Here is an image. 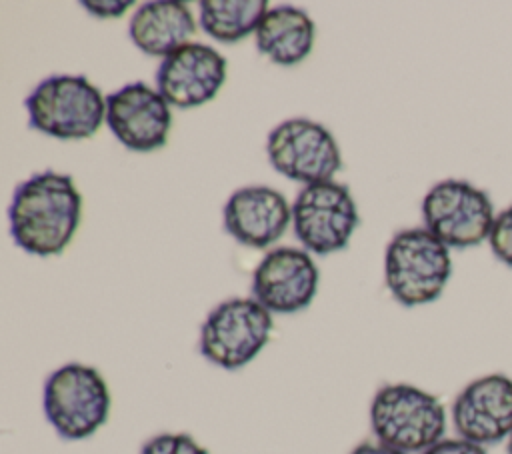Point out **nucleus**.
Returning a JSON list of instances; mask_svg holds the SVG:
<instances>
[{"label": "nucleus", "mask_w": 512, "mask_h": 454, "mask_svg": "<svg viewBox=\"0 0 512 454\" xmlns=\"http://www.w3.org/2000/svg\"><path fill=\"white\" fill-rule=\"evenodd\" d=\"M370 428L380 444L400 452H424L442 440L446 410L430 392L412 384H386L370 404Z\"/></svg>", "instance_id": "4"}, {"label": "nucleus", "mask_w": 512, "mask_h": 454, "mask_svg": "<svg viewBox=\"0 0 512 454\" xmlns=\"http://www.w3.org/2000/svg\"><path fill=\"white\" fill-rule=\"evenodd\" d=\"M266 154L276 172L304 186L330 182L342 168L336 138L322 124L308 118L280 122L268 134Z\"/></svg>", "instance_id": "9"}, {"label": "nucleus", "mask_w": 512, "mask_h": 454, "mask_svg": "<svg viewBox=\"0 0 512 454\" xmlns=\"http://www.w3.org/2000/svg\"><path fill=\"white\" fill-rule=\"evenodd\" d=\"M292 222V206L286 196L270 186H244L224 204V228L248 248L272 246Z\"/></svg>", "instance_id": "14"}, {"label": "nucleus", "mask_w": 512, "mask_h": 454, "mask_svg": "<svg viewBox=\"0 0 512 454\" xmlns=\"http://www.w3.org/2000/svg\"><path fill=\"white\" fill-rule=\"evenodd\" d=\"M318 268L308 252L274 248L252 274V296L272 314H294L310 306L318 290Z\"/></svg>", "instance_id": "11"}, {"label": "nucleus", "mask_w": 512, "mask_h": 454, "mask_svg": "<svg viewBox=\"0 0 512 454\" xmlns=\"http://www.w3.org/2000/svg\"><path fill=\"white\" fill-rule=\"evenodd\" d=\"M82 220V196L72 176L54 170L20 182L8 206L10 234L34 256H56L72 242Z\"/></svg>", "instance_id": "1"}, {"label": "nucleus", "mask_w": 512, "mask_h": 454, "mask_svg": "<svg viewBox=\"0 0 512 454\" xmlns=\"http://www.w3.org/2000/svg\"><path fill=\"white\" fill-rule=\"evenodd\" d=\"M196 32L190 8L178 0H152L138 6L128 24V36L148 56L166 58L188 44Z\"/></svg>", "instance_id": "15"}, {"label": "nucleus", "mask_w": 512, "mask_h": 454, "mask_svg": "<svg viewBox=\"0 0 512 454\" xmlns=\"http://www.w3.org/2000/svg\"><path fill=\"white\" fill-rule=\"evenodd\" d=\"M200 26L214 40L234 44L256 32L268 2L264 0H202Z\"/></svg>", "instance_id": "17"}, {"label": "nucleus", "mask_w": 512, "mask_h": 454, "mask_svg": "<svg viewBox=\"0 0 512 454\" xmlns=\"http://www.w3.org/2000/svg\"><path fill=\"white\" fill-rule=\"evenodd\" d=\"M274 322L254 298H228L214 306L200 326L198 350L214 366L238 370L270 340Z\"/></svg>", "instance_id": "6"}, {"label": "nucleus", "mask_w": 512, "mask_h": 454, "mask_svg": "<svg viewBox=\"0 0 512 454\" xmlns=\"http://www.w3.org/2000/svg\"><path fill=\"white\" fill-rule=\"evenodd\" d=\"M358 224L360 216L348 186L334 180L304 186L292 204L296 238L320 256L344 250Z\"/></svg>", "instance_id": "8"}, {"label": "nucleus", "mask_w": 512, "mask_h": 454, "mask_svg": "<svg viewBox=\"0 0 512 454\" xmlns=\"http://www.w3.org/2000/svg\"><path fill=\"white\" fill-rule=\"evenodd\" d=\"M488 242L494 256L512 268V204L496 214Z\"/></svg>", "instance_id": "19"}, {"label": "nucleus", "mask_w": 512, "mask_h": 454, "mask_svg": "<svg viewBox=\"0 0 512 454\" xmlns=\"http://www.w3.org/2000/svg\"><path fill=\"white\" fill-rule=\"evenodd\" d=\"M452 276L450 248L426 228L400 230L384 254V278L390 294L402 306L434 302Z\"/></svg>", "instance_id": "3"}, {"label": "nucleus", "mask_w": 512, "mask_h": 454, "mask_svg": "<svg viewBox=\"0 0 512 454\" xmlns=\"http://www.w3.org/2000/svg\"><path fill=\"white\" fill-rule=\"evenodd\" d=\"M140 454H208L190 434H156L144 442Z\"/></svg>", "instance_id": "18"}, {"label": "nucleus", "mask_w": 512, "mask_h": 454, "mask_svg": "<svg viewBox=\"0 0 512 454\" xmlns=\"http://www.w3.org/2000/svg\"><path fill=\"white\" fill-rule=\"evenodd\" d=\"M350 454H406V452H400V450L390 448L380 442H362Z\"/></svg>", "instance_id": "22"}, {"label": "nucleus", "mask_w": 512, "mask_h": 454, "mask_svg": "<svg viewBox=\"0 0 512 454\" xmlns=\"http://www.w3.org/2000/svg\"><path fill=\"white\" fill-rule=\"evenodd\" d=\"M134 2L132 0H122V2H102V0H96V2H90V0H84L80 2L82 8H86L92 16H98V18H118L122 16Z\"/></svg>", "instance_id": "21"}, {"label": "nucleus", "mask_w": 512, "mask_h": 454, "mask_svg": "<svg viewBox=\"0 0 512 454\" xmlns=\"http://www.w3.org/2000/svg\"><path fill=\"white\" fill-rule=\"evenodd\" d=\"M424 228L444 246L464 250L490 238L494 206L490 196L466 180H442L422 200Z\"/></svg>", "instance_id": "7"}, {"label": "nucleus", "mask_w": 512, "mask_h": 454, "mask_svg": "<svg viewBox=\"0 0 512 454\" xmlns=\"http://www.w3.org/2000/svg\"><path fill=\"white\" fill-rule=\"evenodd\" d=\"M226 58L214 48L188 42L168 54L156 72V90L170 106L196 108L210 102L226 82Z\"/></svg>", "instance_id": "13"}, {"label": "nucleus", "mask_w": 512, "mask_h": 454, "mask_svg": "<svg viewBox=\"0 0 512 454\" xmlns=\"http://www.w3.org/2000/svg\"><path fill=\"white\" fill-rule=\"evenodd\" d=\"M24 108L30 128L58 140L90 138L106 118V98L84 74H52L40 80Z\"/></svg>", "instance_id": "2"}, {"label": "nucleus", "mask_w": 512, "mask_h": 454, "mask_svg": "<svg viewBox=\"0 0 512 454\" xmlns=\"http://www.w3.org/2000/svg\"><path fill=\"white\" fill-rule=\"evenodd\" d=\"M314 44V22L296 6L268 8L258 30L256 48L280 66L302 62Z\"/></svg>", "instance_id": "16"}, {"label": "nucleus", "mask_w": 512, "mask_h": 454, "mask_svg": "<svg viewBox=\"0 0 512 454\" xmlns=\"http://www.w3.org/2000/svg\"><path fill=\"white\" fill-rule=\"evenodd\" d=\"M422 454H488V452L484 446L458 436V438H442Z\"/></svg>", "instance_id": "20"}, {"label": "nucleus", "mask_w": 512, "mask_h": 454, "mask_svg": "<svg viewBox=\"0 0 512 454\" xmlns=\"http://www.w3.org/2000/svg\"><path fill=\"white\" fill-rule=\"evenodd\" d=\"M110 390L102 374L86 364L70 362L56 368L44 382V416L64 440H84L110 414Z\"/></svg>", "instance_id": "5"}, {"label": "nucleus", "mask_w": 512, "mask_h": 454, "mask_svg": "<svg viewBox=\"0 0 512 454\" xmlns=\"http://www.w3.org/2000/svg\"><path fill=\"white\" fill-rule=\"evenodd\" d=\"M106 124L128 150L152 152L166 146L172 112L158 90L132 82L106 96Z\"/></svg>", "instance_id": "10"}, {"label": "nucleus", "mask_w": 512, "mask_h": 454, "mask_svg": "<svg viewBox=\"0 0 512 454\" xmlns=\"http://www.w3.org/2000/svg\"><path fill=\"white\" fill-rule=\"evenodd\" d=\"M508 454H512V436L508 438Z\"/></svg>", "instance_id": "23"}, {"label": "nucleus", "mask_w": 512, "mask_h": 454, "mask_svg": "<svg viewBox=\"0 0 512 454\" xmlns=\"http://www.w3.org/2000/svg\"><path fill=\"white\" fill-rule=\"evenodd\" d=\"M452 424L460 438L480 446L512 436V378L488 374L472 380L452 402Z\"/></svg>", "instance_id": "12"}]
</instances>
